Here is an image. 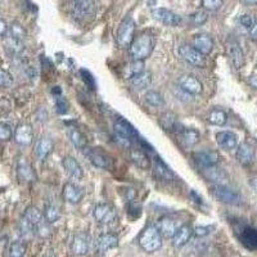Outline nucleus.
Returning a JSON list of instances; mask_svg holds the SVG:
<instances>
[{"mask_svg": "<svg viewBox=\"0 0 257 257\" xmlns=\"http://www.w3.org/2000/svg\"><path fill=\"white\" fill-rule=\"evenodd\" d=\"M216 141H218L219 147H221L225 150H230L237 147L238 138L232 131H220L216 134Z\"/></svg>", "mask_w": 257, "mask_h": 257, "instance_id": "obj_20", "label": "nucleus"}, {"mask_svg": "<svg viewBox=\"0 0 257 257\" xmlns=\"http://www.w3.org/2000/svg\"><path fill=\"white\" fill-rule=\"evenodd\" d=\"M224 0H202V5L206 10H219L223 6Z\"/></svg>", "mask_w": 257, "mask_h": 257, "instance_id": "obj_42", "label": "nucleus"}, {"mask_svg": "<svg viewBox=\"0 0 257 257\" xmlns=\"http://www.w3.org/2000/svg\"><path fill=\"white\" fill-rule=\"evenodd\" d=\"M71 8L75 18L80 21L92 18L95 13L94 0H71Z\"/></svg>", "mask_w": 257, "mask_h": 257, "instance_id": "obj_4", "label": "nucleus"}, {"mask_svg": "<svg viewBox=\"0 0 257 257\" xmlns=\"http://www.w3.org/2000/svg\"><path fill=\"white\" fill-rule=\"evenodd\" d=\"M239 22L242 23V26H245L246 28H251L254 26L255 21L250 14H243L241 15V18H239Z\"/></svg>", "mask_w": 257, "mask_h": 257, "instance_id": "obj_46", "label": "nucleus"}, {"mask_svg": "<svg viewBox=\"0 0 257 257\" xmlns=\"http://www.w3.org/2000/svg\"><path fill=\"white\" fill-rule=\"evenodd\" d=\"M53 148H54V144H53L52 139L41 138L36 143V147H35V154H36V157L40 159V161H44L46 157L52 153Z\"/></svg>", "mask_w": 257, "mask_h": 257, "instance_id": "obj_27", "label": "nucleus"}, {"mask_svg": "<svg viewBox=\"0 0 257 257\" xmlns=\"http://www.w3.org/2000/svg\"><path fill=\"white\" fill-rule=\"evenodd\" d=\"M57 107H58L59 114H66V112H67V104H66L64 99L59 98L58 101H57Z\"/></svg>", "mask_w": 257, "mask_h": 257, "instance_id": "obj_49", "label": "nucleus"}, {"mask_svg": "<svg viewBox=\"0 0 257 257\" xmlns=\"http://www.w3.org/2000/svg\"><path fill=\"white\" fill-rule=\"evenodd\" d=\"M116 140L117 143H120L123 147H126V148H130V145H131V140L128 138H126V136H123V135H120V134H116Z\"/></svg>", "mask_w": 257, "mask_h": 257, "instance_id": "obj_47", "label": "nucleus"}, {"mask_svg": "<svg viewBox=\"0 0 257 257\" xmlns=\"http://www.w3.org/2000/svg\"><path fill=\"white\" fill-rule=\"evenodd\" d=\"M9 32V25L4 19H0V37H4Z\"/></svg>", "mask_w": 257, "mask_h": 257, "instance_id": "obj_48", "label": "nucleus"}, {"mask_svg": "<svg viewBox=\"0 0 257 257\" xmlns=\"http://www.w3.org/2000/svg\"><path fill=\"white\" fill-rule=\"evenodd\" d=\"M139 245L145 252H156L162 246V234L157 225H149L139 237Z\"/></svg>", "mask_w": 257, "mask_h": 257, "instance_id": "obj_1", "label": "nucleus"}, {"mask_svg": "<svg viewBox=\"0 0 257 257\" xmlns=\"http://www.w3.org/2000/svg\"><path fill=\"white\" fill-rule=\"evenodd\" d=\"M159 124L165 130H174L176 128V117L171 114H166L161 116L159 119Z\"/></svg>", "mask_w": 257, "mask_h": 257, "instance_id": "obj_37", "label": "nucleus"}, {"mask_svg": "<svg viewBox=\"0 0 257 257\" xmlns=\"http://www.w3.org/2000/svg\"><path fill=\"white\" fill-rule=\"evenodd\" d=\"M13 85V76L8 71L0 68V88H9Z\"/></svg>", "mask_w": 257, "mask_h": 257, "instance_id": "obj_40", "label": "nucleus"}, {"mask_svg": "<svg viewBox=\"0 0 257 257\" xmlns=\"http://www.w3.org/2000/svg\"><path fill=\"white\" fill-rule=\"evenodd\" d=\"M237 159L238 162L243 166H250L255 161L254 149L250 144L242 143L237 149Z\"/></svg>", "mask_w": 257, "mask_h": 257, "instance_id": "obj_23", "label": "nucleus"}, {"mask_svg": "<svg viewBox=\"0 0 257 257\" xmlns=\"http://www.w3.org/2000/svg\"><path fill=\"white\" fill-rule=\"evenodd\" d=\"M93 216L97 223L102 224V225H108V224L116 221L117 212L115 207H112L111 205L101 203V205L95 206V208L93 210Z\"/></svg>", "mask_w": 257, "mask_h": 257, "instance_id": "obj_6", "label": "nucleus"}, {"mask_svg": "<svg viewBox=\"0 0 257 257\" xmlns=\"http://www.w3.org/2000/svg\"><path fill=\"white\" fill-rule=\"evenodd\" d=\"M152 166H153L154 174H156L159 179H162V180H174L175 179L174 172L165 165V162H163L159 157H153V159H152Z\"/></svg>", "mask_w": 257, "mask_h": 257, "instance_id": "obj_24", "label": "nucleus"}, {"mask_svg": "<svg viewBox=\"0 0 257 257\" xmlns=\"http://www.w3.org/2000/svg\"><path fill=\"white\" fill-rule=\"evenodd\" d=\"M114 128L116 134L126 136V138H128L130 140L138 136V132H136V130L134 128V126H132L131 124H128V121H125L124 119H117L114 124Z\"/></svg>", "mask_w": 257, "mask_h": 257, "instance_id": "obj_22", "label": "nucleus"}, {"mask_svg": "<svg viewBox=\"0 0 257 257\" xmlns=\"http://www.w3.org/2000/svg\"><path fill=\"white\" fill-rule=\"evenodd\" d=\"M119 246V238L115 234H102L97 241V248L101 254L114 250Z\"/></svg>", "mask_w": 257, "mask_h": 257, "instance_id": "obj_25", "label": "nucleus"}, {"mask_svg": "<svg viewBox=\"0 0 257 257\" xmlns=\"http://www.w3.org/2000/svg\"><path fill=\"white\" fill-rule=\"evenodd\" d=\"M193 46H194L198 52L202 53L203 55H207L212 52L214 41H212L211 36H208V35L206 34H199L196 35L194 39H193Z\"/></svg>", "mask_w": 257, "mask_h": 257, "instance_id": "obj_17", "label": "nucleus"}, {"mask_svg": "<svg viewBox=\"0 0 257 257\" xmlns=\"http://www.w3.org/2000/svg\"><path fill=\"white\" fill-rule=\"evenodd\" d=\"M67 135H68V138H70L71 143L74 144L75 147L85 148L86 139H85V136H84L83 132L80 131L79 128H67Z\"/></svg>", "mask_w": 257, "mask_h": 257, "instance_id": "obj_29", "label": "nucleus"}, {"mask_svg": "<svg viewBox=\"0 0 257 257\" xmlns=\"http://www.w3.org/2000/svg\"><path fill=\"white\" fill-rule=\"evenodd\" d=\"M243 243L248 248H257V232L254 229H247L243 234Z\"/></svg>", "mask_w": 257, "mask_h": 257, "instance_id": "obj_36", "label": "nucleus"}, {"mask_svg": "<svg viewBox=\"0 0 257 257\" xmlns=\"http://www.w3.org/2000/svg\"><path fill=\"white\" fill-rule=\"evenodd\" d=\"M44 218L49 224H54L55 221H58L61 218V212H59L58 207L53 203H48L44 208Z\"/></svg>", "mask_w": 257, "mask_h": 257, "instance_id": "obj_32", "label": "nucleus"}, {"mask_svg": "<svg viewBox=\"0 0 257 257\" xmlns=\"http://www.w3.org/2000/svg\"><path fill=\"white\" fill-rule=\"evenodd\" d=\"M15 168H17V176H18L19 181H22V183H32L36 179L34 167L31 166V163L28 162L25 157H21L17 161V167Z\"/></svg>", "mask_w": 257, "mask_h": 257, "instance_id": "obj_9", "label": "nucleus"}, {"mask_svg": "<svg viewBox=\"0 0 257 257\" xmlns=\"http://www.w3.org/2000/svg\"><path fill=\"white\" fill-rule=\"evenodd\" d=\"M90 250V238L85 233H79L72 239L71 252L76 256H85Z\"/></svg>", "mask_w": 257, "mask_h": 257, "instance_id": "obj_10", "label": "nucleus"}, {"mask_svg": "<svg viewBox=\"0 0 257 257\" xmlns=\"http://www.w3.org/2000/svg\"><path fill=\"white\" fill-rule=\"evenodd\" d=\"M211 194L215 199H218L223 203H228V205H241L242 202V198L239 197L238 193L229 189L225 185H219V184L214 185L211 188Z\"/></svg>", "mask_w": 257, "mask_h": 257, "instance_id": "obj_5", "label": "nucleus"}, {"mask_svg": "<svg viewBox=\"0 0 257 257\" xmlns=\"http://www.w3.org/2000/svg\"><path fill=\"white\" fill-rule=\"evenodd\" d=\"M250 184H251V187L257 192V172L250 178Z\"/></svg>", "mask_w": 257, "mask_h": 257, "instance_id": "obj_51", "label": "nucleus"}, {"mask_svg": "<svg viewBox=\"0 0 257 257\" xmlns=\"http://www.w3.org/2000/svg\"><path fill=\"white\" fill-rule=\"evenodd\" d=\"M179 86L180 89L184 90L185 93L190 95H198L202 93L203 86L197 77L192 76V75H185L179 79Z\"/></svg>", "mask_w": 257, "mask_h": 257, "instance_id": "obj_11", "label": "nucleus"}, {"mask_svg": "<svg viewBox=\"0 0 257 257\" xmlns=\"http://www.w3.org/2000/svg\"><path fill=\"white\" fill-rule=\"evenodd\" d=\"M143 71H144L143 61H134L130 66H128V75H130V77L140 74V72H143Z\"/></svg>", "mask_w": 257, "mask_h": 257, "instance_id": "obj_44", "label": "nucleus"}, {"mask_svg": "<svg viewBox=\"0 0 257 257\" xmlns=\"http://www.w3.org/2000/svg\"><path fill=\"white\" fill-rule=\"evenodd\" d=\"M250 36H251V39L257 40V21H255L254 26L250 28Z\"/></svg>", "mask_w": 257, "mask_h": 257, "instance_id": "obj_50", "label": "nucleus"}, {"mask_svg": "<svg viewBox=\"0 0 257 257\" xmlns=\"http://www.w3.org/2000/svg\"><path fill=\"white\" fill-rule=\"evenodd\" d=\"M135 32V22L131 17H126L120 23L119 30H117V44L121 48H130L132 40H134Z\"/></svg>", "mask_w": 257, "mask_h": 257, "instance_id": "obj_3", "label": "nucleus"}, {"mask_svg": "<svg viewBox=\"0 0 257 257\" xmlns=\"http://www.w3.org/2000/svg\"><path fill=\"white\" fill-rule=\"evenodd\" d=\"M152 14H153V17L157 21H159L161 23H163V25L166 26H172V27H175V26L181 25V22H183L180 15L171 12L170 9H166V8H156V9L152 10Z\"/></svg>", "mask_w": 257, "mask_h": 257, "instance_id": "obj_8", "label": "nucleus"}, {"mask_svg": "<svg viewBox=\"0 0 257 257\" xmlns=\"http://www.w3.org/2000/svg\"><path fill=\"white\" fill-rule=\"evenodd\" d=\"M14 140L15 143L19 144V145H30L34 140V131H32V128L27 124H21V125L17 126L14 131Z\"/></svg>", "mask_w": 257, "mask_h": 257, "instance_id": "obj_14", "label": "nucleus"}, {"mask_svg": "<svg viewBox=\"0 0 257 257\" xmlns=\"http://www.w3.org/2000/svg\"><path fill=\"white\" fill-rule=\"evenodd\" d=\"M5 45L6 48H9L12 52L17 53V54L23 50V44H22V41H19V40L17 39H13L12 36H9L5 40Z\"/></svg>", "mask_w": 257, "mask_h": 257, "instance_id": "obj_39", "label": "nucleus"}, {"mask_svg": "<svg viewBox=\"0 0 257 257\" xmlns=\"http://www.w3.org/2000/svg\"><path fill=\"white\" fill-rule=\"evenodd\" d=\"M130 156H131V159L136 163V166H139V167L148 168L150 166L149 158H148V156L144 153L143 150L132 149L131 152H130Z\"/></svg>", "mask_w": 257, "mask_h": 257, "instance_id": "obj_31", "label": "nucleus"}, {"mask_svg": "<svg viewBox=\"0 0 257 257\" xmlns=\"http://www.w3.org/2000/svg\"><path fill=\"white\" fill-rule=\"evenodd\" d=\"M214 230V227H197L196 229H194V234H196L197 237H206L208 236L210 233Z\"/></svg>", "mask_w": 257, "mask_h": 257, "instance_id": "obj_45", "label": "nucleus"}, {"mask_svg": "<svg viewBox=\"0 0 257 257\" xmlns=\"http://www.w3.org/2000/svg\"><path fill=\"white\" fill-rule=\"evenodd\" d=\"M145 101H147L150 106H153V107H162L163 104H165L162 95L159 94L158 92H154V90H148V92L145 93Z\"/></svg>", "mask_w": 257, "mask_h": 257, "instance_id": "obj_34", "label": "nucleus"}, {"mask_svg": "<svg viewBox=\"0 0 257 257\" xmlns=\"http://www.w3.org/2000/svg\"><path fill=\"white\" fill-rule=\"evenodd\" d=\"M9 36H12L13 39L19 40V41H23L27 36V32L19 22H12L9 26Z\"/></svg>", "mask_w": 257, "mask_h": 257, "instance_id": "obj_33", "label": "nucleus"}, {"mask_svg": "<svg viewBox=\"0 0 257 257\" xmlns=\"http://www.w3.org/2000/svg\"><path fill=\"white\" fill-rule=\"evenodd\" d=\"M153 49V40L148 34H140L132 40L130 45V54L134 61H143L150 54Z\"/></svg>", "mask_w": 257, "mask_h": 257, "instance_id": "obj_2", "label": "nucleus"}, {"mask_svg": "<svg viewBox=\"0 0 257 257\" xmlns=\"http://www.w3.org/2000/svg\"><path fill=\"white\" fill-rule=\"evenodd\" d=\"M12 128L9 125L4 123H0V141L9 140L12 138Z\"/></svg>", "mask_w": 257, "mask_h": 257, "instance_id": "obj_43", "label": "nucleus"}, {"mask_svg": "<svg viewBox=\"0 0 257 257\" xmlns=\"http://www.w3.org/2000/svg\"><path fill=\"white\" fill-rule=\"evenodd\" d=\"M130 83H131V85L134 86L135 89H147L148 86L150 85V83H152V75H150V72H148V71H143L140 74L130 77Z\"/></svg>", "mask_w": 257, "mask_h": 257, "instance_id": "obj_28", "label": "nucleus"}, {"mask_svg": "<svg viewBox=\"0 0 257 257\" xmlns=\"http://www.w3.org/2000/svg\"><path fill=\"white\" fill-rule=\"evenodd\" d=\"M181 136H183L184 141L188 144V145H196L199 140V134L197 130L194 128H185L181 131Z\"/></svg>", "mask_w": 257, "mask_h": 257, "instance_id": "obj_35", "label": "nucleus"}, {"mask_svg": "<svg viewBox=\"0 0 257 257\" xmlns=\"http://www.w3.org/2000/svg\"><path fill=\"white\" fill-rule=\"evenodd\" d=\"M193 234H194V230L192 229V227H189V225H181L180 229L172 237V245L176 248L183 247V246H185L189 242Z\"/></svg>", "mask_w": 257, "mask_h": 257, "instance_id": "obj_21", "label": "nucleus"}, {"mask_svg": "<svg viewBox=\"0 0 257 257\" xmlns=\"http://www.w3.org/2000/svg\"><path fill=\"white\" fill-rule=\"evenodd\" d=\"M202 172L206 178L210 179V180L214 181V183L219 184V185H224V183L227 181V175H225V172L216 165L202 166Z\"/></svg>", "mask_w": 257, "mask_h": 257, "instance_id": "obj_19", "label": "nucleus"}, {"mask_svg": "<svg viewBox=\"0 0 257 257\" xmlns=\"http://www.w3.org/2000/svg\"><path fill=\"white\" fill-rule=\"evenodd\" d=\"M190 19H192V22L194 23V25L201 26V25H203V23H206V22H207L208 15H207V13L205 12V10H198V12L193 13V14L190 15Z\"/></svg>", "mask_w": 257, "mask_h": 257, "instance_id": "obj_41", "label": "nucleus"}, {"mask_svg": "<svg viewBox=\"0 0 257 257\" xmlns=\"http://www.w3.org/2000/svg\"><path fill=\"white\" fill-rule=\"evenodd\" d=\"M181 227V223L174 218H163L159 220L158 229L165 238H171Z\"/></svg>", "mask_w": 257, "mask_h": 257, "instance_id": "obj_13", "label": "nucleus"}, {"mask_svg": "<svg viewBox=\"0 0 257 257\" xmlns=\"http://www.w3.org/2000/svg\"><path fill=\"white\" fill-rule=\"evenodd\" d=\"M84 197V190L74 183L64 184L63 187V198L68 203H79Z\"/></svg>", "mask_w": 257, "mask_h": 257, "instance_id": "obj_15", "label": "nucleus"}, {"mask_svg": "<svg viewBox=\"0 0 257 257\" xmlns=\"http://www.w3.org/2000/svg\"><path fill=\"white\" fill-rule=\"evenodd\" d=\"M62 166H63L64 171L67 172L70 178L75 179V180L83 178V168H81V166L76 159L72 158V157H64L62 159Z\"/></svg>", "mask_w": 257, "mask_h": 257, "instance_id": "obj_16", "label": "nucleus"}, {"mask_svg": "<svg viewBox=\"0 0 257 257\" xmlns=\"http://www.w3.org/2000/svg\"><path fill=\"white\" fill-rule=\"evenodd\" d=\"M241 3L245 4V5L251 6V5H256L257 0H241Z\"/></svg>", "mask_w": 257, "mask_h": 257, "instance_id": "obj_52", "label": "nucleus"}, {"mask_svg": "<svg viewBox=\"0 0 257 257\" xmlns=\"http://www.w3.org/2000/svg\"><path fill=\"white\" fill-rule=\"evenodd\" d=\"M194 158L201 166H214L219 162L220 156L216 150H199L194 153Z\"/></svg>", "mask_w": 257, "mask_h": 257, "instance_id": "obj_18", "label": "nucleus"}, {"mask_svg": "<svg viewBox=\"0 0 257 257\" xmlns=\"http://www.w3.org/2000/svg\"><path fill=\"white\" fill-rule=\"evenodd\" d=\"M208 123L212 124V125H216V126H223L227 124L228 121V115L224 112L223 110H212L210 114H208Z\"/></svg>", "mask_w": 257, "mask_h": 257, "instance_id": "obj_30", "label": "nucleus"}, {"mask_svg": "<svg viewBox=\"0 0 257 257\" xmlns=\"http://www.w3.org/2000/svg\"><path fill=\"white\" fill-rule=\"evenodd\" d=\"M229 58L232 64L237 70L243 67V64H245V54H243V50L241 48L238 43H232L229 45Z\"/></svg>", "mask_w": 257, "mask_h": 257, "instance_id": "obj_26", "label": "nucleus"}, {"mask_svg": "<svg viewBox=\"0 0 257 257\" xmlns=\"http://www.w3.org/2000/svg\"><path fill=\"white\" fill-rule=\"evenodd\" d=\"M26 246L22 242H14L9 248V257H25Z\"/></svg>", "mask_w": 257, "mask_h": 257, "instance_id": "obj_38", "label": "nucleus"}, {"mask_svg": "<svg viewBox=\"0 0 257 257\" xmlns=\"http://www.w3.org/2000/svg\"><path fill=\"white\" fill-rule=\"evenodd\" d=\"M84 153H85V156L89 158L90 162L94 166H97V167L106 168V170L112 168V159H111L107 154H104L103 152H101V150L86 149L84 150Z\"/></svg>", "mask_w": 257, "mask_h": 257, "instance_id": "obj_12", "label": "nucleus"}, {"mask_svg": "<svg viewBox=\"0 0 257 257\" xmlns=\"http://www.w3.org/2000/svg\"><path fill=\"white\" fill-rule=\"evenodd\" d=\"M179 54L184 61H187L188 63L197 66V67H203L206 64V57L202 53L198 52L194 46L181 45L179 48Z\"/></svg>", "mask_w": 257, "mask_h": 257, "instance_id": "obj_7", "label": "nucleus"}]
</instances>
